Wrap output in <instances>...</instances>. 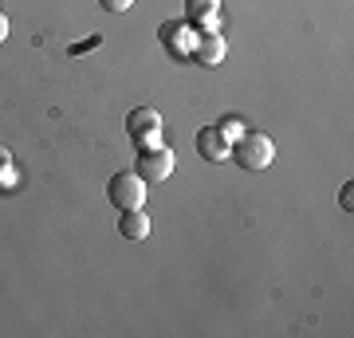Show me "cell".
<instances>
[{"label": "cell", "instance_id": "cell-1", "mask_svg": "<svg viewBox=\"0 0 354 338\" xmlns=\"http://www.w3.org/2000/svg\"><path fill=\"white\" fill-rule=\"evenodd\" d=\"M228 158L241 165V169H268V165H272V158H276V146H272V138H268V134L252 130V134H241V138L232 142Z\"/></svg>", "mask_w": 354, "mask_h": 338}, {"label": "cell", "instance_id": "cell-2", "mask_svg": "<svg viewBox=\"0 0 354 338\" xmlns=\"http://www.w3.org/2000/svg\"><path fill=\"white\" fill-rule=\"evenodd\" d=\"M106 197L118 213H127V209H142V200H146V181H142L134 169H122V173L111 177V185H106Z\"/></svg>", "mask_w": 354, "mask_h": 338}, {"label": "cell", "instance_id": "cell-3", "mask_svg": "<svg viewBox=\"0 0 354 338\" xmlns=\"http://www.w3.org/2000/svg\"><path fill=\"white\" fill-rule=\"evenodd\" d=\"M127 134L134 138L138 150L158 146V138H162V114L153 111V106H134V111L127 114Z\"/></svg>", "mask_w": 354, "mask_h": 338}, {"label": "cell", "instance_id": "cell-4", "mask_svg": "<svg viewBox=\"0 0 354 338\" xmlns=\"http://www.w3.org/2000/svg\"><path fill=\"white\" fill-rule=\"evenodd\" d=\"M134 173L146 181V185H158L165 177L174 173V150H165V146H150V150L138 153V165H134Z\"/></svg>", "mask_w": 354, "mask_h": 338}, {"label": "cell", "instance_id": "cell-5", "mask_svg": "<svg viewBox=\"0 0 354 338\" xmlns=\"http://www.w3.org/2000/svg\"><path fill=\"white\" fill-rule=\"evenodd\" d=\"M228 150H232V138L221 126H201L197 130V153H201L205 162H225Z\"/></svg>", "mask_w": 354, "mask_h": 338}, {"label": "cell", "instance_id": "cell-6", "mask_svg": "<svg viewBox=\"0 0 354 338\" xmlns=\"http://www.w3.org/2000/svg\"><path fill=\"white\" fill-rule=\"evenodd\" d=\"M225 36L221 32H213V28H205V32H197V44H193V59L201 63V67H221V59H225Z\"/></svg>", "mask_w": 354, "mask_h": 338}, {"label": "cell", "instance_id": "cell-7", "mask_svg": "<svg viewBox=\"0 0 354 338\" xmlns=\"http://www.w3.org/2000/svg\"><path fill=\"white\" fill-rule=\"evenodd\" d=\"M158 32H162V44L169 55H189L197 44V36H189V20H165Z\"/></svg>", "mask_w": 354, "mask_h": 338}, {"label": "cell", "instance_id": "cell-8", "mask_svg": "<svg viewBox=\"0 0 354 338\" xmlns=\"http://www.w3.org/2000/svg\"><path fill=\"white\" fill-rule=\"evenodd\" d=\"M118 232L127 240H146L150 236V216L142 213V209H127V213L118 216Z\"/></svg>", "mask_w": 354, "mask_h": 338}, {"label": "cell", "instance_id": "cell-9", "mask_svg": "<svg viewBox=\"0 0 354 338\" xmlns=\"http://www.w3.org/2000/svg\"><path fill=\"white\" fill-rule=\"evenodd\" d=\"M216 12H221V0H185V20L201 28H213Z\"/></svg>", "mask_w": 354, "mask_h": 338}, {"label": "cell", "instance_id": "cell-10", "mask_svg": "<svg viewBox=\"0 0 354 338\" xmlns=\"http://www.w3.org/2000/svg\"><path fill=\"white\" fill-rule=\"evenodd\" d=\"M0 185H16V169H12V153L0 146Z\"/></svg>", "mask_w": 354, "mask_h": 338}, {"label": "cell", "instance_id": "cell-11", "mask_svg": "<svg viewBox=\"0 0 354 338\" xmlns=\"http://www.w3.org/2000/svg\"><path fill=\"white\" fill-rule=\"evenodd\" d=\"M99 44H102V36H99V32H95V36H87V39H83V44H71V48H67V55H83V51L99 48Z\"/></svg>", "mask_w": 354, "mask_h": 338}, {"label": "cell", "instance_id": "cell-12", "mask_svg": "<svg viewBox=\"0 0 354 338\" xmlns=\"http://www.w3.org/2000/svg\"><path fill=\"white\" fill-rule=\"evenodd\" d=\"M130 4H134V0H99V8H102V12H114V16H118V12H127Z\"/></svg>", "mask_w": 354, "mask_h": 338}, {"label": "cell", "instance_id": "cell-13", "mask_svg": "<svg viewBox=\"0 0 354 338\" xmlns=\"http://www.w3.org/2000/svg\"><path fill=\"white\" fill-rule=\"evenodd\" d=\"M241 118H225V122H221V130H225V134H228V138H241V134H244V130H241Z\"/></svg>", "mask_w": 354, "mask_h": 338}, {"label": "cell", "instance_id": "cell-14", "mask_svg": "<svg viewBox=\"0 0 354 338\" xmlns=\"http://www.w3.org/2000/svg\"><path fill=\"white\" fill-rule=\"evenodd\" d=\"M351 189H354V185H342V193H339V205H342V209H351Z\"/></svg>", "mask_w": 354, "mask_h": 338}, {"label": "cell", "instance_id": "cell-15", "mask_svg": "<svg viewBox=\"0 0 354 338\" xmlns=\"http://www.w3.org/2000/svg\"><path fill=\"white\" fill-rule=\"evenodd\" d=\"M4 39H8V20L0 16V44H4Z\"/></svg>", "mask_w": 354, "mask_h": 338}]
</instances>
